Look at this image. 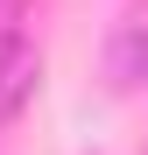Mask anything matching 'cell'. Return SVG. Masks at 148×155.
Masks as SVG:
<instances>
[{"label":"cell","instance_id":"6da1fadb","mask_svg":"<svg viewBox=\"0 0 148 155\" xmlns=\"http://www.w3.org/2000/svg\"><path fill=\"white\" fill-rule=\"evenodd\" d=\"M35 85H42V49L28 35H0V127H14L28 113Z\"/></svg>","mask_w":148,"mask_h":155}]
</instances>
